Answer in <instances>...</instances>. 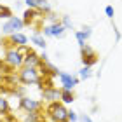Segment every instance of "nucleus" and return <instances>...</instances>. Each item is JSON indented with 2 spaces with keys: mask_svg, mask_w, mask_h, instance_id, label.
Listing matches in <instances>:
<instances>
[{
  "mask_svg": "<svg viewBox=\"0 0 122 122\" xmlns=\"http://www.w3.org/2000/svg\"><path fill=\"white\" fill-rule=\"evenodd\" d=\"M9 40L12 42L14 47H23V46L28 44V37H26L23 31H18V33H12V35L9 37Z\"/></svg>",
  "mask_w": 122,
  "mask_h": 122,
  "instance_id": "11",
  "label": "nucleus"
},
{
  "mask_svg": "<svg viewBox=\"0 0 122 122\" xmlns=\"http://www.w3.org/2000/svg\"><path fill=\"white\" fill-rule=\"evenodd\" d=\"M30 40H31L33 44H35L37 47H40V49H46V46H47V44H46V38H44V35L40 33V30H37L35 33H33Z\"/></svg>",
  "mask_w": 122,
  "mask_h": 122,
  "instance_id": "12",
  "label": "nucleus"
},
{
  "mask_svg": "<svg viewBox=\"0 0 122 122\" xmlns=\"http://www.w3.org/2000/svg\"><path fill=\"white\" fill-rule=\"evenodd\" d=\"M105 14H107L110 19H113V7L112 5H107V7H105Z\"/></svg>",
  "mask_w": 122,
  "mask_h": 122,
  "instance_id": "24",
  "label": "nucleus"
},
{
  "mask_svg": "<svg viewBox=\"0 0 122 122\" xmlns=\"http://www.w3.org/2000/svg\"><path fill=\"white\" fill-rule=\"evenodd\" d=\"M59 80H61V89L63 91H73V87L79 84V77H73L71 73H66V71L59 73Z\"/></svg>",
  "mask_w": 122,
  "mask_h": 122,
  "instance_id": "8",
  "label": "nucleus"
},
{
  "mask_svg": "<svg viewBox=\"0 0 122 122\" xmlns=\"http://www.w3.org/2000/svg\"><path fill=\"white\" fill-rule=\"evenodd\" d=\"M9 122H18V120H16V119H14V120H9Z\"/></svg>",
  "mask_w": 122,
  "mask_h": 122,
  "instance_id": "30",
  "label": "nucleus"
},
{
  "mask_svg": "<svg viewBox=\"0 0 122 122\" xmlns=\"http://www.w3.org/2000/svg\"><path fill=\"white\" fill-rule=\"evenodd\" d=\"M80 58H82V63H84V66H92L98 63V54L94 52V49L86 46L80 49Z\"/></svg>",
  "mask_w": 122,
  "mask_h": 122,
  "instance_id": "7",
  "label": "nucleus"
},
{
  "mask_svg": "<svg viewBox=\"0 0 122 122\" xmlns=\"http://www.w3.org/2000/svg\"><path fill=\"white\" fill-rule=\"evenodd\" d=\"M68 112L70 110L66 108V105H63L61 101L51 103V105H47V108H46L47 119L51 122H70L68 120Z\"/></svg>",
  "mask_w": 122,
  "mask_h": 122,
  "instance_id": "2",
  "label": "nucleus"
},
{
  "mask_svg": "<svg viewBox=\"0 0 122 122\" xmlns=\"http://www.w3.org/2000/svg\"><path fill=\"white\" fill-rule=\"evenodd\" d=\"M42 35H44V37H52V33H51V25H47V26H44V28H42Z\"/></svg>",
  "mask_w": 122,
  "mask_h": 122,
  "instance_id": "25",
  "label": "nucleus"
},
{
  "mask_svg": "<svg viewBox=\"0 0 122 122\" xmlns=\"http://www.w3.org/2000/svg\"><path fill=\"white\" fill-rule=\"evenodd\" d=\"M25 4L28 5V9H35V10H40L44 5L47 4V0H25Z\"/></svg>",
  "mask_w": 122,
  "mask_h": 122,
  "instance_id": "16",
  "label": "nucleus"
},
{
  "mask_svg": "<svg viewBox=\"0 0 122 122\" xmlns=\"http://www.w3.org/2000/svg\"><path fill=\"white\" fill-rule=\"evenodd\" d=\"M18 80L25 86H33L37 84L40 89H44V79L40 70L35 68V66H21L18 71Z\"/></svg>",
  "mask_w": 122,
  "mask_h": 122,
  "instance_id": "1",
  "label": "nucleus"
},
{
  "mask_svg": "<svg viewBox=\"0 0 122 122\" xmlns=\"http://www.w3.org/2000/svg\"><path fill=\"white\" fill-rule=\"evenodd\" d=\"M79 117H80V115L77 112H73V110H70V112H68V120L70 122H79Z\"/></svg>",
  "mask_w": 122,
  "mask_h": 122,
  "instance_id": "23",
  "label": "nucleus"
},
{
  "mask_svg": "<svg viewBox=\"0 0 122 122\" xmlns=\"http://www.w3.org/2000/svg\"><path fill=\"white\" fill-rule=\"evenodd\" d=\"M40 58H42V61H47V54H46V51L40 54Z\"/></svg>",
  "mask_w": 122,
  "mask_h": 122,
  "instance_id": "29",
  "label": "nucleus"
},
{
  "mask_svg": "<svg viewBox=\"0 0 122 122\" xmlns=\"http://www.w3.org/2000/svg\"><path fill=\"white\" fill-rule=\"evenodd\" d=\"M14 92H16V96H19V98H23V96H25V94H23V92H25V91H23V87H19V89H16Z\"/></svg>",
  "mask_w": 122,
  "mask_h": 122,
  "instance_id": "28",
  "label": "nucleus"
},
{
  "mask_svg": "<svg viewBox=\"0 0 122 122\" xmlns=\"http://www.w3.org/2000/svg\"><path fill=\"white\" fill-rule=\"evenodd\" d=\"M79 75H80V79H82V80L89 79V77L92 75V70H91V66H82V70L79 71Z\"/></svg>",
  "mask_w": 122,
  "mask_h": 122,
  "instance_id": "18",
  "label": "nucleus"
},
{
  "mask_svg": "<svg viewBox=\"0 0 122 122\" xmlns=\"http://www.w3.org/2000/svg\"><path fill=\"white\" fill-rule=\"evenodd\" d=\"M65 26L61 25V21L59 23H56V25H51V33H52V37H58V38H61L65 35Z\"/></svg>",
  "mask_w": 122,
  "mask_h": 122,
  "instance_id": "15",
  "label": "nucleus"
},
{
  "mask_svg": "<svg viewBox=\"0 0 122 122\" xmlns=\"http://www.w3.org/2000/svg\"><path fill=\"white\" fill-rule=\"evenodd\" d=\"M25 28V23H23V18H18V16H12L10 19H7L2 26V31L5 35H12V33H18Z\"/></svg>",
  "mask_w": 122,
  "mask_h": 122,
  "instance_id": "4",
  "label": "nucleus"
},
{
  "mask_svg": "<svg viewBox=\"0 0 122 122\" xmlns=\"http://www.w3.org/2000/svg\"><path fill=\"white\" fill-rule=\"evenodd\" d=\"M37 18H38V19L42 18V12H40V10H35V9H26V10H25V14H23V23H25V26L33 25V21H35Z\"/></svg>",
  "mask_w": 122,
  "mask_h": 122,
  "instance_id": "10",
  "label": "nucleus"
},
{
  "mask_svg": "<svg viewBox=\"0 0 122 122\" xmlns=\"http://www.w3.org/2000/svg\"><path fill=\"white\" fill-rule=\"evenodd\" d=\"M25 122H46V117H42L40 112H31V113H26Z\"/></svg>",
  "mask_w": 122,
  "mask_h": 122,
  "instance_id": "17",
  "label": "nucleus"
},
{
  "mask_svg": "<svg viewBox=\"0 0 122 122\" xmlns=\"http://www.w3.org/2000/svg\"><path fill=\"white\" fill-rule=\"evenodd\" d=\"M19 108L23 110V112H26V113L42 112V101L28 98V96H23V98H19Z\"/></svg>",
  "mask_w": 122,
  "mask_h": 122,
  "instance_id": "5",
  "label": "nucleus"
},
{
  "mask_svg": "<svg viewBox=\"0 0 122 122\" xmlns=\"http://www.w3.org/2000/svg\"><path fill=\"white\" fill-rule=\"evenodd\" d=\"M61 25H63L66 30H71V28H73V23H71L70 16H61Z\"/></svg>",
  "mask_w": 122,
  "mask_h": 122,
  "instance_id": "21",
  "label": "nucleus"
},
{
  "mask_svg": "<svg viewBox=\"0 0 122 122\" xmlns=\"http://www.w3.org/2000/svg\"><path fill=\"white\" fill-rule=\"evenodd\" d=\"M5 115H10V105H9L7 99L0 94V117H5Z\"/></svg>",
  "mask_w": 122,
  "mask_h": 122,
  "instance_id": "13",
  "label": "nucleus"
},
{
  "mask_svg": "<svg viewBox=\"0 0 122 122\" xmlns=\"http://www.w3.org/2000/svg\"><path fill=\"white\" fill-rule=\"evenodd\" d=\"M91 30H92V28H91V26H84V28H82V30H80L82 33H84V37H86V40H87V38H89V37H91Z\"/></svg>",
  "mask_w": 122,
  "mask_h": 122,
  "instance_id": "26",
  "label": "nucleus"
},
{
  "mask_svg": "<svg viewBox=\"0 0 122 122\" xmlns=\"http://www.w3.org/2000/svg\"><path fill=\"white\" fill-rule=\"evenodd\" d=\"M42 99L46 103H58L61 101V89H58V87H44L42 89Z\"/></svg>",
  "mask_w": 122,
  "mask_h": 122,
  "instance_id": "6",
  "label": "nucleus"
},
{
  "mask_svg": "<svg viewBox=\"0 0 122 122\" xmlns=\"http://www.w3.org/2000/svg\"><path fill=\"white\" fill-rule=\"evenodd\" d=\"M75 38H77V44H79L80 49L87 46V44H86V37H84V33H82V31H77L75 33Z\"/></svg>",
  "mask_w": 122,
  "mask_h": 122,
  "instance_id": "20",
  "label": "nucleus"
},
{
  "mask_svg": "<svg viewBox=\"0 0 122 122\" xmlns=\"http://www.w3.org/2000/svg\"><path fill=\"white\" fill-rule=\"evenodd\" d=\"M46 18H47V21H49L51 25H56V23H59V21H61V19H58V16L54 14V12H49Z\"/></svg>",
  "mask_w": 122,
  "mask_h": 122,
  "instance_id": "22",
  "label": "nucleus"
},
{
  "mask_svg": "<svg viewBox=\"0 0 122 122\" xmlns=\"http://www.w3.org/2000/svg\"><path fill=\"white\" fill-rule=\"evenodd\" d=\"M4 61L7 63L12 70L16 68H21L25 65V54L19 51V47H10V49H5V58Z\"/></svg>",
  "mask_w": 122,
  "mask_h": 122,
  "instance_id": "3",
  "label": "nucleus"
},
{
  "mask_svg": "<svg viewBox=\"0 0 122 122\" xmlns=\"http://www.w3.org/2000/svg\"><path fill=\"white\" fill-rule=\"evenodd\" d=\"M79 122H92V120H91L89 115H86V113H84V115H80V117H79Z\"/></svg>",
  "mask_w": 122,
  "mask_h": 122,
  "instance_id": "27",
  "label": "nucleus"
},
{
  "mask_svg": "<svg viewBox=\"0 0 122 122\" xmlns=\"http://www.w3.org/2000/svg\"><path fill=\"white\" fill-rule=\"evenodd\" d=\"M42 63H44V61L40 58V54H37L35 51H31V49L25 54V65L23 66H35V68H38Z\"/></svg>",
  "mask_w": 122,
  "mask_h": 122,
  "instance_id": "9",
  "label": "nucleus"
},
{
  "mask_svg": "<svg viewBox=\"0 0 122 122\" xmlns=\"http://www.w3.org/2000/svg\"><path fill=\"white\" fill-rule=\"evenodd\" d=\"M73 101H75L73 91H63V89H61V103H63V105H70Z\"/></svg>",
  "mask_w": 122,
  "mask_h": 122,
  "instance_id": "14",
  "label": "nucleus"
},
{
  "mask_svg": "<svg viewBox=\"0 0 122 122\" xmlns=\"http://www.w3.org/2000/svg\"><path fill=\"white\" fill-rule=\"evenodd\" d=\"M0 18L10 19V18H12V10H10L9 7H4V5H0Z\"/></svg>",
  "mask_w": 122,
  "mask_h": 122,
  "instance_id": "19",
  "label": "nucleus"
}]
</instances>
